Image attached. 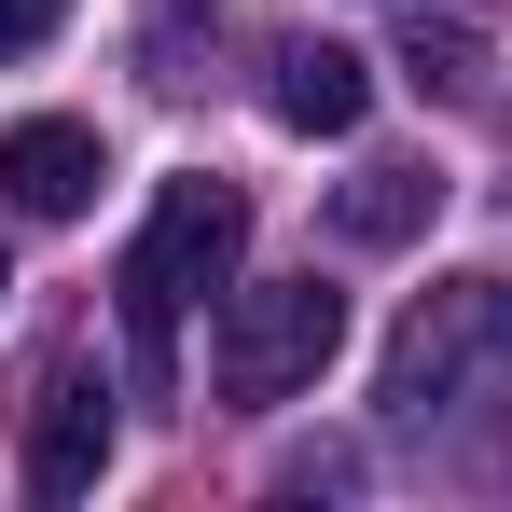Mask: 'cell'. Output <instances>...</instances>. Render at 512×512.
<instances>
[{
  "label": "cell",
  "mask_w": 512,
  "mask_h": 512,
  "mask_svg": "<svg viewBox=\"0 0 512 512\" xmlns=\"http://www.w3.org/2000/svg\"><path fill=\"white\" fill-rule=\"evenodd\" d=\"M388 429H471L512 416V277H443L388 333Z\"/></svg>",
  "instance_id": "cell-1"
},
{
  "label": "cell",
  "mask_w": 512,
  "mask_h": 512,
  "mask_svg": "<svg viewBox=\"0 0 512 512\" xmlns=\"http://www.w3.org/2000/svg\"><path fill=\"white\" fill-rule=\"evenodd\" d=\"M236 250H250V194L236 180H167L139 250H125V346H139V388H167V346L208 291H236Z\"/></svg>",
  "instance_id": "cell-2"
},
{
  "label": "cell",
  "mask_w": 512,
  "mask_h": 512,
  "mask_svg": "<svg viewBox=\"0 0 512 512\" xmlns=\"http://www.w3.org/2000/svg\"><path fill=\"white\" fill-rule=\"evenodd\" d=\"M346 346V291L333 277H250V291H222V346H208V374H222V402H305L319 374H333Z\"/></svg>",
  "instance_id": "cell-3"
},
{
  "label": "cell",
  "mask_w": 512,
  "mask_h": 512,
  "mask_svg": "<svg viewBox=\"0 0 512 512\" xmlns=\"http://www.w3.org/2000/svg\"><path fill=\"white\" fill-rule=\"evenodd\" d=\"M14 443H28V499H84L97 471H111V374L97 360H42Z\"/></svg>",
  "instance_id": "cell-4"
},
{
  "label": "cell",
  "mask_w": 512,
  "mask_h": 512,
  "mask_svg": "<svg viewBox=\"0 0 512 512\" xmlns=\"http://www.w3.org/2000/svg\"><path fill=\"white\" fill-rule=\"evenodd\" d=\"M97 180H111V167H97L84 125H0V194H14L28 222H84Z\"/></svg>",
  "instance_id": "cell-5"
},
{
  "label": "cell",
  "mask_w": 512,
  "mask_h": 512,
  "mask_svg": "<svg viewBox=\"0 0 512 512\" xmlns=\"http://www.w3.org/2000/svg\"><path fill=\"white\" fill-rule=\"evenodd\" d=\"M277 125H291V139H346V125H360V111H374V70H360V56H346V42H319V28H305V42H277Z\"/></svg>",
  "instance_id": "cell-6"
},
{
  "label": "cell",
  "mask_w": 512,
  "mask_h": 512,
  "mask_svg": "<svg viewBox=\"0 0 512 512\" xmlns=\"http://www.w3.org/2000/svg\"><path fill=\"white\" fill-rule=\"evenodd\" d=\"M429 222H443V167H416V153L333 180V236L346 250H402V236H429Z\"/></svg>",
  "instance_id": "cell-7"
},
{
  "label": "cell",
  "mask_w": 512,
  "mask_h": 512,
  "mask_svg": "<svg viewBox=\"0 0 512 512\" xmlns=\"http://www.w3.org/2000/svg\"><path fill=\"white\" fill-rule=\"evenodd\" d=\"M402 70H416V84H443V97H471V84H485V42H471V28H429V0H416Z\"/></svg>",
  "instance_id": "cell-8"
},
{
  "label": "cell",
  "mask_w": 512,
  "mask_h": 512,
  "mask_svg": "<svg viewBox=\"0 0 512 512\" xmlns=\"http://www.w3.org/2000/svg\"><path fill=\"white\" fill-rule=\"evenodd\" d=\"M277 485H291V499H346V485H360V443H291Z\"/></svg>",
  "instance_id": "cell-9"
},
{
  "label": "cell",
  "mask_w": 512,
  "mask_h": 512,
  "mask_svg": "<svg viewBox=\"0 0 512 512\" xmlns=\"http://www.w3.org/2000/svg\"><path fill=\"white\" fill-rule=\"evenodd\" d=\"M56 28H70V0H0V70H14V56H42Z\"/></svg>",
  "instance_id": "cell-10"
},
{
  "label": "cell",
  "mask_w": 512,
  "mask_h": 512,
  "mask_svg": "<svg viewBox=\"0 0 512 512\" xmlns=\"http://www.w3.org/2000/svg\"><path fill=\"white\" fill-rule=\"evenodd\" d=\"M0 291H14V263H0Z\"/></svg>",
  "instance_id": "cell-11"
}]
</instances>
